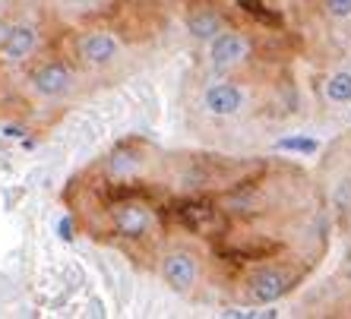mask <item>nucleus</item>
<instances>
[{
	"label": "nucleus",
	"instance_id": "1",
	"mask_svg": "<svg viewBox=\"0 0 351 319\" xmlns=\"http://www.w3.org/2000/svg\"><path fill=\"white\" fill-rule=\"evenodd\" d=\"M174 221H178L184 231L190 234H219L225 231V209H215L213 203H203V199H190V203H180L174 209Z\"/></svg>",
	"mask_w": 351,
	"mask_h": 319
},
{
	"label": "nucleus",
	"instance_id": "2",
	"mask_svg": "<svg viewBox=\"0 0 351 319\" xmlns=\"http://www.w3.org/2000/svg\"><path fill=\"white\" fill-rule=\"evenodd\" d=\"M152 225H156V212L146 203H139V199H127V203H117L111 209V228L121 238H130V240L146 238Z\"/></svg>",
	"mask_w": 351,
	"mask_h": 319
},
{
	"label": "nucleus",
	"instance_id": "3",
	"mask_svg": "<svg viewBox=\"0 0 351 319\" xmlns=\"http://www.w3.org/2000/svg\"><path fill=\"white\" fill-rule=\"evenodd\" d=\"M29 82H32L35 95H41V99H64V95H70L73 92V73H70V66L60 64V60H45V64H38L32 70V76H29Z\"/></svg>",
	"mask_w": 351,
	"mask_h": 319
},
{
	"label": "nucleus",
	"instance_id": "4",
	"mask_svg": "<svg viewBox=\"0 0 351 319\" xmlns=\"http://www.w3.org/2000/svg\"><path fill=\"white\" fill-rule=\"evenodd\" d=\"M291 291V275L278 266H263L247 279V297L250 303H272Z\"/></svg>",
	"mask_w": 351,
	"mask_h": 319
},
{
	"label": "nucleus",
	"instance_id": "5",
	"mask_svg": "<svg viewBox=\"0 0 351 319\" xmlns=\"http://www.w3.org/2000/svg\"><path fill=\"white\" fill-rule=\"evenodd\" d=\"M247 58H250V38L241 32H225V29H221L213 38V44H209V64H213L219 73L241 66Z\"/></svg>",
	"mask_w": 351,
	"mask_h": 319
},
{
	"label": "nucleus",
	"instance_id": "6",
	"mask_svg": "<svg viewBox=\"0 0 351 319\" xmlns=\"http://www.w3.org/2000/svg\"><path fill=\"white\" fill-rule=\"evenodd\" d=\"M76 51H80L82 64L89 66H108L111 60L121 54V41L114 38L111 32L105 29H89V32H82L80 41H76Z\"/></svg>",
	"mask_w": 351,
	"mask_h": 319
},
{
	"label": "nucleus",
	"instance_id": "7",
	"mask_svg": "<svg viewBox=\"0 0 351 319\" xmlns=\"http://www.w3.org/2000/svg\"><path fill=\"white\" fill-rule=\"evenodd\" d=\"M162 279L171 291L187 294L190 288L196 285V279H199V266H196V259L187 250H171V253H165V259H162Z\"/></svg>",
	"mask_w": 351,
	"mask_h": 319
},
{
	"label": "nucleus",
	"instance_id": "8",
	"mask_svg": "<svg viewBox=\"0 0 351 319\" xmlns=\"http://www.w3.org/2000/svg\"><path fill=\"white\" fill-rule=\"evenodd\" d=\"M0 51H3V58H7L10 64H25V60L38 51V32H35V25H29V23L10 25L7 32H3V41H0Z\"/></svg>",
	"mask_w": 351,
	"mask_h": 319
},
{
	"label": "nucleus",
	"instance_id": "9",
	"mask_svg": "<svg viewBox=\"0 0 351 319\" xmlns=\"http://www.w3.org/2000/svg\"><path fill=\"white\" fill-rule=\"evenodd\" d=\"M203 107L215 117H234L244 107V89L237 82H213L203 92Z\"/></svg>",
	"mask_w": 351,
	"mask_h": 319
},
{
	"label": "nucleus",
	"instance_id": "10",
	"mask_svg": "<svg viewBox=\"0 0 351 319\" xmlns=\"http://www.w3.org/2000/svg\"><path fill=\"white\" fill-rule=\"evenodd\" d=\"M221 205H225V215H237V218H244V215L256 212V205H260V193H256L250 183H237L234 190L225 193Z\"/></svg>",
	"mask_w": 351,
	"mask_h": 319
},
{
	"label": "nucleus",
	"instance_id": "11",
	"mask_svg": "<svg viewBox=\"0 0 351 319\" xmlns=\"http://www.w3.org/2000/svg\"><path fill=\"white\" fill-rule=\"evenodd\" d=\"M187 29L193 38H203V41H213L215 35L221 32V16L213 13V10H196L187 16Z\"/></svg>",
	"mask_w": 351,
	"mask_h": 319
},
{
	"label": "nucleus",
	"instance_id": "12",
	"mask_svg": "<svg viewBox=\"0 0 351 319\" xmlns=\"http://www.w3.org/2000/svg\"><path fill=\"white\" fill-rule=\"evenodd\" d=\"M326 99L332 105H348L351 101V73H332L326 79Z\"/></svg>",
	"mask_w": 351,
	"mask_h": 319
},
{
	"label": "nucleus",
	"instance_id": "13",
	"mask_svg": "<svg viewBox=\"0 0 351 319\" xmlns=\"http://www.w3.org/2000/svg\"><path fill=\"white\" fill-rule=\"evenodd\" d=\"M139 164H143V158H136V155H123V152H117V155H111L108 158V171L114 174V177H130L133 171H139Z\"/></svg>",
	"mask_w": 351,
	"mask_h": 319
},
{
	"label": "nucleus",
	"instance_id": "14",
	"mask_svg": "<svg viewBox=\"0 0 351 319\" xmlns=\"http://www.w3.org/2000/svg\"><path fill=\"white\" fill-rule=\"evenodd\" d=\"M237 7L244 10V13H250L254 19H260V23H266V25H276L278 23V16L272 13L263 0H237Z\"/></svg>",
	"mask_w": 351,
	"mask_h": 319
},
{
	"label": "nucleus",
	"instance_id": "15",
	"mask_svg": "<svg viewBox=\"0 0 351 319\" xmlns=\"http://www.w3.org/2000/svg\"><path fill=\"white\" fill-rule=\"evenodd\" d=\"M282 152H301V155H313L319 149L317 140H307V136H288V140H278V146Z\"/></svg>",
	"mask_w": 351,
	"mask_h": 319
},
{
	"label": "nucleus",
	"instance_id": "16",
	"mask_svg": "<svg viewBox=\"0 0 351 319\" xmlns=\"http://www.w3.org/2000/svg\"><path fill=\"white\" fill-rule=\"evenodd\" d=\"M323 10L332 19H351V0H323Z\"/></svg>",
	"mask_w": 351,
	"mask_h": 319
},
{
	"label": "nucleus",
	"instance_id": "17",
	"mask_svg": "<svg viewBox=\"0 0 351 319\" xmlns=\"http://www.w3.org/2000/svg\"><path fill=\"white\" fill-rule=\"evenodd\" d=\"M58 234H60V240H73V218H60V225H58Z\"/></svg>",
	"mask_w": 351,
	"mask_h": 319
},
{
	"label": "nucleus",
	"instance_id": "18",
	"mask_svg": "<svg viewBox=\"0 0 351 319\" xmlns=\"http://www.w3.org/2000/svg\"><path fill=\"white\" fill-rule=\"evenodd\" d=\"M66 3H89V0H66Z\"/></svg>",
	"mask_w": 351,
	"mask_h": 319
},
{
	"label": "nucleus",
	"instance_id": "19",
	"mask_svg": "<svg viewBox=\"0 0 351 319\" xmlns=\"http://www.w3.org/2000/svg\"><path fill=\"white\" fill-rule=\"evenodd\" d=\"M348 279H351V269H348Z\"/></svg>",
	"mask_w": 351,
	"mask_h": 319
}]
</instances>
